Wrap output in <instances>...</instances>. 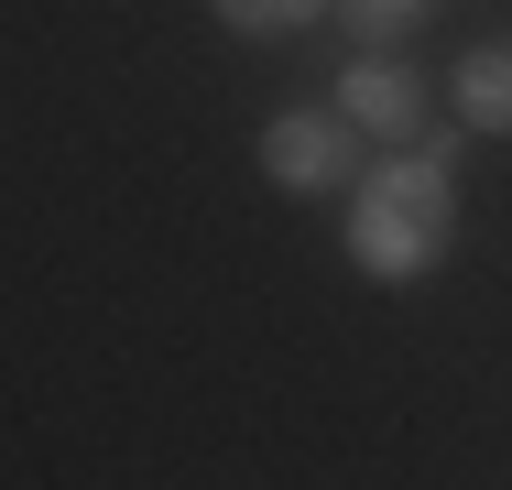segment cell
Masks as SVG:
<instances>
[{"instance_id": "obj_4", "label": "cell", "mask_w": 512, "mask_h": 490, "mask_svg": "<svg viewBox=\"0 0 512 490\" xmlns=\"http://www.w3.org/2000/svg\"><path fill=\"white\" fill-rule=\"evenodd\" d=\"M447 120H469L480 142H512V33H480L447 66Z\"/></svg>"}, {"instance_id": "obj_5", "label": "cell", "mask_w": 512, "mask_h": 490, "mask_svg": "<svg viewBox=\"0 0 512 490\" xmlns=\"http://www.w3.org/2000/svg\"><path fill=\"white\" fill-rule=\"evenodd\" d=\"M338 0H207V22L218 33H240V44H295V33H316Z\"/></svg>"}, {"instance_id": "obj_6", "label": "cell", "mask_w": 512, "mask_h": 490, "mask_svg": "<svg viewBox=\"0 0 512 490\" xmlns=\"http://www.w3.org/2000/svg\"><path fill=\"white\" fill-rule=\"evenodd\" d=\"M436 11L447 0H338V33L349 44H414V33H436Z\"/></svg>"}, {"instance_id": "obj_1", "label": "cell", "mask_w": 512, "mask_h": 490, "mask_svg": "<svg viewBox=\"0 0 512 490\" xmlns=\"http://www.w3.org/2000/svg\"><path fill=\"white\" fill-rule=\"evenodd\" d=\"M469 142H480L469 120H425V142H382V153L349 175V207H338L349 273H371V284H425V273H447Z\"/></svg>"}, {"instance_id": "obj_3", "label": "cell", "mask_w": 512, "mask_h": 490, "mask_svg": "<svg viewBox=\"0 0 512 490\" xmlns=\"http://www.w3.org/2000/svg\"><path fill=\"white\" fill-rule=\"evenodd\" d=\"M338 109L360 120V142H425V120H436V98H425V66H404V44H360L349 66H338Z\"/></svg>"}, {"instance_id": "obj_2", "label": "cell", "mask_w": 512, "mask_h": 490, "mask_svg": "<svg viewBox=\"0 0 512 490\" xmlns=\"http://www.w3.org/2000/svg\"><path fill=\"white\" fill-rule=\"evenodd\" d=\"M251 164H262V186H284V196H349V175H360L371 153H360V120H349L338 98H295V109L262 120Z\"/></svg>"}]
</instances>
